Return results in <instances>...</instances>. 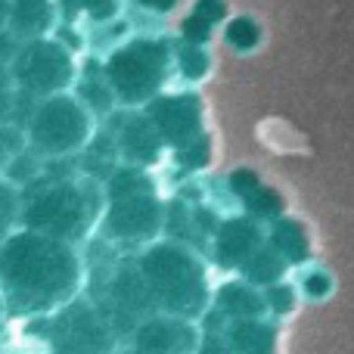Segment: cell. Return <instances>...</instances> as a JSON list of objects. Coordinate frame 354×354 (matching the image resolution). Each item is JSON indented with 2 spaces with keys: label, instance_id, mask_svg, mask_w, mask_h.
<instances>
[{
  "label": "cell",
  "instance_id": "cell-1",
  "mask_svg": "<svg viewBox=\"0 0 354 354\" xmlns=\"http://www.w3.org/2000/svg\"><path fill=\"white\" fill-rule=\"evenodd\" d=\"M81 289V258L72 243L19 230L0 245V299L16 314H50Z\"/></svg>",
  "mask_w": 354,
  "mask_h": 354
},
{
  "label": "cell",
  "instance_id": "cell-2",
  "mask_svg": "<svg viewBox=\"0 0 354 354\" xmlns=\"http://www.w3.org/2000/svg\"><path fill=\"white\" fill-rule=\"evenodd\" d=\"M137 268L147 277L159 314L196 320V324L208 314L214 292L208 286L205 264L199 261V255L193 249H187L177 239L153 243L149 249L140 252Z\"/></svg>",
  "mask_w": 354,
  "mask_h": 354
},
{
  "label": "cell",
  "instance_id": "cell-3",
  "mask_svg": "<svg viewBox=\"0 0 354 354\" xmlns=\"http://www.w3.org/2000/svg\"><path fill=\"white\" fill-rule=\"evenodd\" d=\"M100 212H106V205L97 180H53L25 196L22 224L25 230L47 233L75 245L91 233Z\"/></svg>",
  "mask_w": 354,
  "mask_h": 354
},
{
  "label": "cell",
  "instance_id": "cell-4",
  "mask_svg": "<svg viewBox=\"0 0 354 354\" xmlns=\"http://www.w3.org/2000/svg\"><path fill=\"white\" fill-rule=\"evenodd\" d=\"M171 50L162 41H131L109 56L106 78L122 103H153L168 78Z\"/></svg>",
  "mask_w": 354,
  "mask_h": 354
},
{
  "label": "cell",
  "instance_id": "cell-5",
  "mask_svg": "<svg viewBox=\"0 0 354 354\" xmlns=\"http://www.w3.org/2000/svg\"><path fill=\"white\" fill-rule=\"evenodd\" d=\"M91 143V115L87 106L75 97H50L37 103L28 122V147L44 159L68 156Z\"/></svg>",
  "mask_w": 354,
  "mask_h": 354
},
{
  "label": "cell",
  "instance_id": "cell-6",
  "mask_svg": "<svg viewBox=\"0 0 354 354\" xmlns=\"http://www.w3.org/2000/svg\"><path fill=\"white\" fill-rule=\"evenodd\" d=\"M12 81L19 84V91L28 97H59L75 78L72 56L62 44L56 41H31L19 50V56L12 59Z\"/></svg>",
  "mask_w": 354,
  "mask_h": 354
},
{
  "label": "cell",
  "instance_id": "cell-7",
  "mask_svg": "<svg viewBox=\"0 0 354 354\" xmlns=\"http://www.w3.org/2000/svg\"><path fill=\"white\" fill-rule=\"evenodd\" d=\"M162 227H165V205L159 202L153 187L106 199L103 233L112 243H153Z\"/></svg>",
  "mask_w": 354,
  "mask_h": 354
},
{
  "label": "cell",
  "instance_id": "cell-8",
  "mask_svg": "<svg viewBox=\"0 0 354 354\" xmlns=\"http://www.w3.org/2000/svg\"><path fill=\"white\" fill-rule=\"evenodd\" d=\"M50 342L56 354H112L115 326L106 320L103 311L72 301L50 320Z\"/></svg>",
  "mask_w": 354,
  "mask_h": 354
},
{
  "label": "cell",
  "instance_id": "cell-9",
  "mask_svg": "<svg viewBox=\"0 0 354 354\" xmlns=\"http://www.w3.org/2000/svg\"><path fill=\"white\" fill-rule=\"evenodd\" d=\"M199 339L202 326L196 320L171 317V314H153L131 333V345L143 354H196Z\"/></svg>",
  "mask_w": 354,
  "mask_h": 354
},
{
  "label": "cell",
  "instance_id": "cell-10",
  "mask_svg": "<svg viewBox=\"0 0 354 354\" xmlns=\"http://www.w3.org/2000/svg\"><path fill=\"white\" fill-rule=\"evenodd\" d=\"M149 118L159 128L162 140L183 149L187 143L199 140L202 131V103L193 93H174V97H159L149 103Z\"/></svg>",
  "mask_w": 354,
  "mask_h": 354
},
{
  "label": "cell",
  "instance_id": "cell-11",
  "mask_svg": "<svg viewBox=\"0 0 354 354\" xmlns=\"http://www.w3.org/2000/svg\"><path fill=\"white\" fill-rule=\"evenodd\" d=\"M264 245L261 227L252 218H227L214 233V261L224 270H243L249 258Z\"/></svg>",
  "mask_w": 354,
  "mask_h": 354
},
{
  "label": "cell",
  "instance_id": "cell-12",
  "mask_svg": "<svg viewBox=\"0 0 354 354\" xmlns=\"http://www.w3.org/2000/svg\"><path fill=\"white\" fill-rule=\"evenodd\" d=\"M109 301L118 314L131 317L134 324H140V320L159 314L156 311L153 292H149V283H147V277L140 274L137 261L124 264V268L115 270V277H112V283H109Z\"/></svg>",
  "mask_w": 354,
  "mask_h": 354
},
{
  "label": "cell",
  "instance_id": "cell-13",
  "mask_svg": "<svg viewBox=\"0 0 354 354\" xmlns=\"http://www.w3.org/2000/svg\"><path fill=\"white\" fill-rule=\"evenodd\" d=\"M212 308L227 320H258L268 314L264 289L252 286L249 280H227L214 289Z\"/></svg>",
  "mask_w": 354,
  "mask_h": 354
},
{
  "label": "cell",
  "instance_id": "cell-14",
  "mask_svg": "<svg viewBox=\"0 0 354 354\" xmlns=\"http://www.w3.org/2000/svg\"><path fill=\"white\" fill-rule=\"evenodd\" d=\"M115 137H118V153H122L131 165H149V162H156L162 153V143H165L149 115L124 118Z\"/></svg>",
  "mask_w": 354,
  "mask_h": 354
},
{
  "label": "cell",
  "instance_id": "cell-15",
  "mask_svg": "<svg viewBox=\"0 0 354 354\" xmlns=\"http://www.w3.org/2000/svg\"><path fill=\"white\" fill-rule=\"evenodd\" d=\"M233 354H277V326L264 317L230 320L224 330Z\"/></svg>",
  "mask_w": 354,
  "mask_h": 354
},
{
  "label": "cell",
  "instance_id": "cell-16",
  "mask_svg": "<svg viewBox=\"0 0 354 354\" xmlns=\"http://www.w3.org/2000/svg\"><path fill=\"white\" fill-rule=\"evenodd\" d=\"M6 22L16 37L41 41L53 25V0H12Z\"/></svg>",
  "mask_w": 354,
  "mask_h": 354
},
{
  "label": "cell",
  "instance_id": "cell-17",
  "mask_svg": "<svg viewBox=\"0 0 354 354\" xmlns=\"http://www.w3.org/2000/svg\"><path fill=\"white\" fill-rule=\"evenodd\" d=\"M286 264L289 261L274 249V245L264 243L261 249L249 258V264L243 268V280H249L252 286H258V289L277 286V283L283 280V274H286Z\"/></svg>",
  "mask_w": 354,
  "mask_h": 354
},
{
  "label": "cell",
  "instance_id": "cell-18",
  "mask_svg": "<svg viewBox=\"0 0 354 354\" xmlns=\"http://www.w3.org/2000/svg\"><path fill=\"white\" fill-rule=\"evenodd\" d=\"M270 245H274L289 264H299L308 258L305 230H301V224H295V221H289V218H280L274 224V230H270Z\"/></svg>",
  "mask_w": 354,
  "mask_h": 354
},
{
  "label": "cell",
  "instance_id": "cell-19",
  "mask_svg": "<svg viewBox=\"0 0 354 354\" xmlns=\"http://www.w3.org/2000/svg\"><path fill=\"white\" fill-rule=\"evenodd\" d=\"M97 72V66H91L87 68V78L81 81V87H78V97H81V103L84 106H91L93 112H112V106H115V91H112V84H109V78H106V72L103 75H93Z\"/></svg>",
  "mask_w": 354,
  "mask_h": 354
},
{
  "label": "cell",
  "instance_id": "cell-20",
  "mask_svg": "<svg viewBox=\"0 0 354 354\" xmlns=\"http://www.w3.org/2000/svg\"><path fill=\"white\" fill-rule=\"evenodd\" d=\"M22 208H25V199L16 189V183L0 180V245L16 233V224L22 221Z\"/></svg>",
  "mask_w": 354,
  "mask_h": 354
},
{
  "label": "cell",
  "instance_id": "cell-21",
  "mask_svg": "<svg viewBox=\"0 0 354 354\" xmlns=\"http://www.w3.org/2000/svg\"><path fill=\"white\" fill-rule=\"evenodd\" d=\"M177 66H180V72L187 75V78L199 81V78H205V72L212 68V59H208V53L202 50V44H183V47L177 50Z\"/></svg>",
  "mask_w": 354,
  "mask_h": 354
},
{
  "label": "cell",
  "instance_id": "cell-22",
  "mask_svg": "<svg viewBox=\"0 0 354 354\" xmlns=\"http://www.w3.org/2000/svg\"><path fill=\"white\" fill-rule=\"evenodd\" d=\"M224 37L233 50H252L258 44V37H261V28L255 25V19H233L227 25Z\"/></svg>",
  "mask_w": 354,
  "mask_h": 354
},
{
  "label": "cell",
  "instance_id": "cell-23",
  "mask_svg": "<svg viewBox=\"0 0 354 354\" xmlns=\"http://www.w3.org/2000/svg\"><path fill=\"white\" fill-rule=\"evenodd\" d=\"M177 162H180L187 171H199V168H205L208 162H212V140H208V134H202L199 140L187 143L183 149H177Z\"/></svg>",
  "mask_w": 354,
  "mask_h": 354
},
{
  "label": "cell",
  "instance_id": "cell-24",
  "mask_svg": "<svg viewBox=\"0 0 354 354\" xmlns=\"http://www.w3.org/2000/svg\"><path fill=\"white\" fill-rule=\"evenodd\" d=\"M264 301H268V311L277 317H286L295 311V289L289 283H277V286L264 289Z\"/></svg>",
  "mask_w": 354,
  "mask_h": 354
},
{
  "label": "cell",
  "instance_id": "cell-25",
  "mask_svg": "<svg viewBox=\"0 0 354 354\" xmlns=\"http://www.w3.org/2000/svg\"><path fill=\"white\" fill-rule=\"evenodd\" d=\"M245 208L252 212V218H277L280 208H283V202H280V196H277L274 189L258 187L255 193L245 199Z\"/></svg>",
  "mask_w": 354,
  "mask_h": 354
},
{
  "label": "cell",
  "instance_id": "cell-26",
  "mask_svg": "<svg viewBox=\"0 0 354 354\" xmlns=\"http://www.w3.org/2000/svg\"><path fill=\"white\" fill-rule=\"evenodd\" d=\"M330 289H333V280H330V274H324V270H311V274L301 277V292H305L308 299H314V301L326 299Z\"/></svg>",
  "mask_w": 354,
  "mask_h": 354
},
{
  "label": "cell",
  "instance_id": "cell-27",
  "mask_svg": "<svg viewBox=\"0 0 354 354\" xmlns=\"http://www.w3.org/2000/svg\"><path fill=\"white\" fill-rule=\"evenodd\" d=\"M214 25L205 22L202 16H196V12H189L187 22H183V37H187V44H205L208 37H212Z\"/></svg>",
  "mask_w": 354,
  "mask_h": 354
},
{
  "label": "cell",
  "instance_id": "cell-28",
  "mask_svg": "<svg viewBox=\"0 0 354 354\" xmlns=\"http://www.w3.org/2000/svg\"><path fill=\"white\" fill-rule=\"evenodd\" d=\"M258 187H261V183H258L255 171H249V168H239V171H233V174H230V189H233V193H236L243 202L249 199V196L255 193Z\"/></svg>",
  "mask_w": 354,
  "mask_h": 354
},
{
  "label": "cell",
  "instance_id": "cell-29",
  "mask_svg": "<svg viewBox=\"0 0 354 354\" xmlns=\"http://www.w3.org/2000/svg\"><path fill=\"white\" fill-rule=\"evenodd\" d=\"M196 354H233V348H230V342H227L224 333H205L202 330V339H199Z\"/></svg>",
  "mask_w": 354,
  "mask_h": 354
},
{
  "label": "cell",
  "instance_id": "cell-30",
  "mask_svg": "<svg viewBox=\"0 0 354 354\" xmlns=\"http://www.w3.org/2000/svg\"><path fill=\"white\" fill-rule=\"evenodd\" d=\"M193 12H196V16H202L205 22L218 25L221 19L227 16V3H224V0H196Z\"/></svg>",
  "mask_w": 354,
  "mask_h": 354
},
{
  "label": "cell",
  "instance_id": "cell-31",
  "mask_svg": "<svg viewBox=\"0 0 354 354\" xmlns=\"http://www.w3.org/2000/svg\"><path fill=\"white\" fill-rule=\"evenodd\" d=\"M78 3L84 6L97 22H106V19H112L118 12V0H78Z\"/></svg>",
  "mask_w": 354,
  "mask_h": 354
},
{
  "label": "cell",
  "instance_id": "cell-32",
  "mask_svg": "<svg viewBox=\"0 0 354 354\" xmlns=\"http://www.w3.org/2000/svg\"><path fill=\"white\" fill-rule=\"evenodd\" d=\"M19 37L12 35V31H6V28H0V62H12L19 56Z\"/></svg>",
  "mask_w": 354,
  "mask_h": 354
},
{
  "label": "cell",
  "instance_id": "cell-33",
  "mask_svg": "<svg viewBox=\"0 0 354 354\" xmlns=\"http://www.w3.org/2000/svg\"><path fill=\"white\" fill-rule=\"evenodd\" d=\"M140 6H147V10H153V12H168V10H174L180 0H137Z\"/></svg>",
  "mask_w": 354,
  "mask_h": 354
},
{
  "label": "cell",
  "instance_id": "cell-34",
  "mask_svg": "<svg viewBox=\"0 0 354 354\" xmlns=\"http://www.w3.org/2000/svg\"><path fill=\"white\" fill-rule=\"evenodd\" d=\"M12 84H16V81H12V72H6L3 62H0V93H10Z\"/></svg>",
  "mask_w": 354,
  "mask_h": 354
},
{
  "label": "cell",
  "instance_id": "cell-35",
  "mask_svg": "<svg viewBox=\"0 0 354 354\" xmlns=\"http://www.w3.org/2000/svg\"><path fill=\"white\" fill-rule=\"evenodd\" d=\"M3 19H10V3H3V0H0V22H3Z\"/></svg>",
  "mask_w": 354,
  "mask_h": 354
},
{
  "label": "cell",
  "instance_id": "cell-36",
  "mask_svg": "<svg viewBox=\"0 0 354 354\" xmlns=\"http://www.w3.org/2000/svg\"><path fill=\"white\" fill-rule=\"evenodd\" d=\"M112 354H143L140 348H134V345H131V348H122V351H112Z\"/></svg>",
  "mask_w": 354,
  "mask_h": 354
},
{
  "label": "cell",
  "instance_id": "cell-37",
  "mask_svg": "<svg viewBox=\"0 0 354 354\" xmlns=\"http://www.w3.org/2000/svg\"><path fill=\"white\" fill-rule=\"evenodd\" d=\"M0 305H3V299H0Z\"/></svg>",
  "mask_w": 354,
  "mask_h": 354
}]
</instances>
